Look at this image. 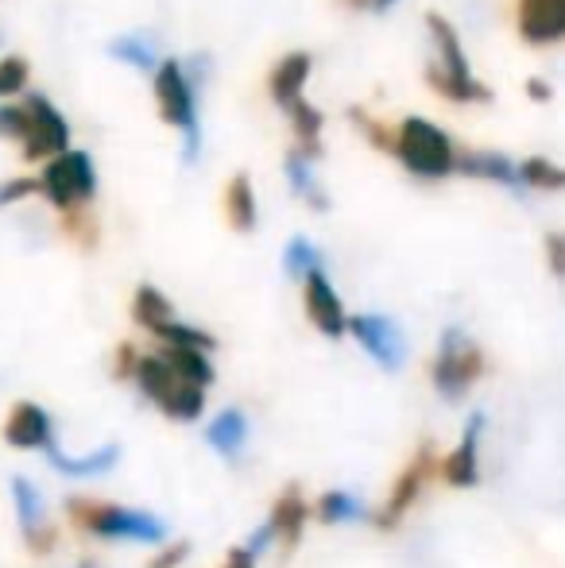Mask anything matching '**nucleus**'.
Wrapping results in <instances>:
<instances>
[{"instance_id":"obj_1","label":"nucleus","mask_w":565,"mask_h":568,"mask_svg":"<svg viewBox=\"0 0 565 568\" xmlns=\"http://www.w3.org/2000/svg\"><path fill=\"white\" fill-rule=\"evenodd\" d=\"M426 36L434 43V62L426 67V85L450 105H492V85L473 74V62L450 16L426 12Z\"/></svg>"},{"instance_id":"obj_2","label":"nucleus","mask_w":565,"mask_h":568,"mask_svg":"<svg viewBox=\"0 0 565 568\" xmlns=\"http://www.w3.org/2000/svg\"><path fill=\"white\" fill-rule=\"evenodd\" d=\"M151 98H155L159 120L179 132V155L186 166L202 159L205 132H202V90L190 82L182 59H163L151 74Z\"/></svg>"},{"instance_id":"obj_3","label":"nucleus","mask_w":565,"mask_h":568,"mask_svg":"<svg viewBox=\"0 0 565 568\" xmlns=\"http://www.w3.org/2000/svg\"><path fill=\"white\" fill-rule=\"evenodd\" d=\"M387 155L418 182H445L457 174V155L461 148L453 143V135L442 124H434L430 116H403L395 124L392 151Z\"/></svg>"},{"instance_id":"obj_4","label":"nucleus","mask_w":565,"mask_h":568,"mask_svg":"<svg viewBox=\"0 0 565 568\" xmlns=\"http://www.w3.org/2000/svg\"><path fill=\"white\" fill-rule=\"evenodd\" d=\"M36 179H39V197L59 217L90 210L93 197H98V163L82 148H67L47 159V163H39Z\"/></svg>"},{"instance_id":"obj_5","label":"nucleus","mask_w":565,"mask_h":568,"mask_svg":"<svg viewBox=\"0 0 565 568\" xmlns=\"http://www.w3.org/2000/svg\"><path fill=\"white\" fill-rule=\"evenodd\" d=\"M67 515L78 530L93 534V538H109V541H143V546H155L167 538V526L159 523L148 510H132V507H117V503H101V499H70Z\"/></svg>"},{"instance_id":"obj_6","label":"nucleus","mask_w":565,"mask_h":568,"mask_svg":"<svg viewBox=\"0 0 565 568\" xmlns=\"http://www.w3.org/2000/svg\"><path fill=\"white\" fill-rule=\"evenodd\" d=\"M132 379H137V387L143 390V398H151L167 418H174V422H198L202 418L205 387L182 379V375L167 364L163 352H148V356H140L137 375H132Z\"/></svg>"},{"instance_id":"obj_7","label":"nucleus","mask_w":565,"mask_h":568,"mask_svg":"<svg viewBox=\"0 0 565 568\" xmlns=\"http://www.w3.org/2000/svg\"><path fill=\"white\" fill-rule=\"evenodd\" d=\"M481 375H484V352L461 329H445L442 344H437L434 367H430V379L442 390V398H461Z\"/></svg>"},{"instance_id":"obj_8","label":"nucleus","mask_w":565,"mask_h":568,"mask_svg":"<svg viewBox=\"0 0 565 568\" xmlns=\"http://www.w3.org/2000/svg\"><path fill=\"white\" fill-rule=\"evenodd\" d=\"M23 109H28V135L20 143L23 163H47L51 155L70 148V120L59 113L47 93H23Z\"/></svg>"},{"instance_id":"obj_9","label":"nucleus","mask_w":565,"mask_h":568,"mask_svg":"<svg viewBox=\"0 0 565 568\" xmlns=\"http://www.w3.org/2000/svg\"><path fill=\"white\" fill-rule=\"evenodd\" d=\"M349 333H353L356 344H361L384 372H400L403 359H407L403 329L387 314H353L349 317Z\"/></svg>"},{"instance_id":"obj_10","label":"nucleus","mask_w":565,"mask_h":568,"mask_svg":"<svg viewBox=\"0 0 565 568\" xmlns=\"http://www.w3.org/2000/svg\"><path fill=\"white\" fill-rule=\"evenodd\" d=\"M302 310H306L310 325H314L322 337H345L349 333L345 302H341L337 286L330 283L325 267L310 271V275L302 278Z\"/></svg>"},{"instance_id":"obj_11","label":"nucleus","mask_w":565,"mask_h":568,"mask_svg":"<svg viewBox=\"0 0 565 568\" xmlns=\"http://www.w3.org/2000/svg\"><path fill=\"white\" fill-rule=\"evenodd\" d=\"M515 31L527 47L565 43V0H515Z\"/></svg>"},{"instance_id":"obj_12","label":"nucleus","mask_w":565,"mask_h":568,"mask_svg":"<svg viewBox=\"0 0 565 568\" xmlns=\"http://www.w3.org/2000/svg\"><path fill=\"white\" fill-rule=\"evenodd\" d=\"M314 74V54L310 51H286L283 59L272 62L268 70V98L275 109H291L299 98H306V82Z\"/></svg>"},{"instance_id":"obj_13","label":"nucleus","mask_w":565,"mask_h":568,"mask_svg":"<svg viewBox=\"0 0 565 568\" xmlns=\"http://www.w3.org/2000/svg\"><path fill=\"white\" fill-rule=\"evenodd\" d=\"M457 174L465 179H476V182H492V186H504V190H527L523 186V174H519V163L504 151H488V148H461L457 155Z\"/></svg>"},{"instance_id":"obj_14","label":"nucleus","mask_w":565,"mask_h":568,"mask_svg":"<svg viewBox=\"0 0 565 568\" xmlns=\"http://www.w3.org/2000/svg\"><path fill=\"white\" fill-rule=\"evenodd\" d=\"M12 503H16V515H20V526H23V538L36 554H47L54 546V526L47 523V503L39 495V487L31 479L16 476L12 479Z\"/></svg>"},{"instance_id":"obj_15","label":"nucleus","mask_w":565,"mask_h":568,"mask_svg":"<svg viewBox=\"0 0 565 568\" xmlns=\"http://www.w3.org/2000/svg\"><path fill=\"white\" fill-rule=\"evenodd\" d=\"M283 174H286V186H291V194L299 197L306 210H314V213L330 210V194H325V182H322V174H317V159L314 155L291 148V151H286V159H283Z\"/></svg>"},{"instance_id":"obj_16","label":"nucleus","mask_w":565,"mask_h":568,"mask_svg":"<svg viewBox=\"0 0 565 568\" xmlns=\"http://www.w3.org/2000/svg\"><path fill=\"white\" fill-rule=\"evenodd\" d=\"M54 429H51V414L43 410L39 403H16L8 410L4 422V442L12 449H47L54 442Z\"/></svg>"},{"instance_id":"obj_17","label":"nucleus","mask_w":565,"mask_h":568,"mask_svg":"<svg viewBox=\"0 0 565 568\" xmlns=\"http://www.w3.org/2000/svg\"><path fill=\"white\" fill-rule=\"evenodd\" d=\"M430 453H434V449H430V445H423V449L415 453V460H411V468L403 471L400 479H395L392 495H387L384 510H380V526H395L411 510V503L418 499V491H423V484L430 479V471H434V456H430Z\"/></svg>"},{"instance_id":"obj_18","label":"nucleus","mask_w":565,"mask_h":568,"mask_svg":"<svg viewBox=\"0 0 565 568\" xmlns=\"http://www.w3.org/2000/svg\"><path fill=\"white\" fill-rule=\"evenodd\" d=\"M109 59L121 62V67L137 70V74L151 78L159 70V62L167 59L163 51H159V39L151 36V31H121V36L109 39Z\"/></svg>"},{"instance_id":"obj_19","label":"nucleus","mask_w":565,"mask_h":568,"mask_svg":"<svg viewBox=\"0 0 565 568\" xmlns=\"http://www.w3.org/2000/svg\"><path fill=\"white\" fill-rule=\"evenodd\" d=\"M221 210H225V221L233 232H256L260 225V202H256V186H252L249 171H236L233 179L225 182V197H221Z\"/></svg>"},{"instance_id":"obj_20","label":"nucleus","mask_w":565,"mask_h":568,"mask_svg":"<svg viewBox=\"0 0 565 568\" xmlns=\"http://www.w3.org/2000/svg\"><path fill=\"white\" fill-rule=\"evenodd\" d=\"M286 124H291V140L299 151H306V155L322 159L325 143H322V132H325V116L322 109L314 105V101L299 98L291 109H286Z\"/></svg>"},{"instance_id":"obj_21","label":"nucleus","mask_w":565,"mask_h":568,"mask_svg":"<svg viewBox=\"0 0 565 568\" xmlns=\"http://www.w3.org/2000/svg\"><path fill=\"white\" fill-rule=\"evenodd\" d=\"M306 515H310V507H306V499H302L299 487H286V491L280 495V499H275L272 518H268V523H272L275 538H280L286 549L299 546L302 526H306Z\"/></svg>"},{"instance_id":"obj_22","label":"nucleus","mask_w":565,"mask_h":568,"mask_svg":"<svg viewBox=\"0 0 565 568\" xmlns=\"http://www.w3.org/2000/svg\"><path fill=\"white\" fill-rule=\"evenodd\" d=\"M476 437H481V414L468 422L461 445L450 453V460L442 464V476L450 479L453 487H473L476 476H481V468H476Z\"/></svg>"},{"instance_id":"obj_23","label":"nucleus","mask_w":565,"mask_h":568,"mask_svg":"<svg viewBox=\"0 0 565 568\" xmlns=\"http://www.w3.org/2000/svg\"><path fill=\"white\" fill-rule=\"evenodd\" d=\"M117 456H121L117 445H105V449H98L90 456H70V453H62L54 442L47 445V460H51L59 471H67V476H105V471L117 464Z\"/></svg>"},{"instance_id":"obj_24","label":"nucleus","mask_w":565,"mask_h":568,"mask_svg":"<svg viewBox=\"0 0 565 568\" xmlns=\"http://www.w3.org/2000/svg\"><path fill=\"white\" fill-rule=\"evenodd\" d=\"M171 317H174V306L159 286H151V283L137 286V294H132V322H137L140 329L155 333L159 325L171 322Z\"/></svg>"},{"instance_id":"obj_25","label":"nucleus","mask_w":565,"mask_h":568,"mask_svg":"<svg viewBox=\"0 0 565 568\" xmlns=\"http://www.w3.org/2000/svg\"><path fill=\"white\" fill-rule=\"evenodd\" d=\"M205 437H210V445L221 456H236L244 449V442H249V418H244L241 410H221L218 418L210 422Z\"/></svg>"},{"instance_id":"obj_26","label":"nucleus","mask_w":565,"mask_h":568,"mask_svg":"<svg viewBox=\"0 0 565 568\" xmlns=\"http://www.w3.org/2000/svg\"><path fill=\"white\" fill-rule=\"evenodd\" d=\"M167 356V364L182 375V379L198 383V387H210L213 383V364H210V352L205 348H182V344H163L159 348Z\"/></svg>"},{"instance_id":"obj_27","label":"nucleus","mask_w":565,"mask_h":568,"mask_svg":"<svg viewBox=\"0 0 565 568\" xmlns=\"http://www.w3.org/2000/svg\"><path fill=\"white\" fill-rule=\"evenodd\" d=\"M519 174H523V186L538 190V194H562L565 190V166L546 155L519 159Z\"/></svg>"},{"instance_id":"obj_28","label":"nucleus","mask_w":565,"mask_h":568,"mask_svg":"<svg viewBox=\"0 0 565 568\" xmlns=\"http://www.w3.org/2000/svg\"><path fill=\"white\" fill-rule=\"evenodd\" d=\"M317 267H325V260H322V252H317V244L310 236H291L286 240V247H283V271L291 278H306L310 271H317Z\"/></svg>"},{"instance_id":"obj_29","label":"nucleus","mask_w":565,"mask_h":568,"mask_svg":"<svg viewBox=\"0 0 565 568\" xmlns=\"http://www.w3.org/2000/svg\"><path fill=\"white\" fill-rule=\"evenodd\" d=\"M31 82V62L23 54H0V101L23 98Z\"/></svg>"},{"instance_id":"obj_30","label":"nucleus","mask_w":565,"mask_h":568,"mask_svg":"<svg viewBox=\"0 0 565 568\" xmlns=\"http://www.w3.org/2000/svg\"><path fill=\"white\" fill-rule=\"evenodd\" d=\"M159 344H182V348H205L210 352L213 348V337L210 333H202L198 325H186V322H179V317H171V322H163L155 333H151Z\"/></svg>"},{"instance_id":"obj_31","label":"nucleus","mask_w":565,"mask_h":568,"mask_svg":"<svg viewBox=\"0 0 565 568\" xmlns=\"http://www.w3.org/2000/svg\"><path fill=\"white\" fill-rule=\"evenodd\" d=\"M317 518L322 523H356V518H364V507L349 491H325L317 499Z\"/></svg>"},{"instance_id":"obj_32","label":"nucleus","mask_w":565,"mask_h":568,"mask_svg":"<svg viewBox=\"0 0 565 568\" xmlns=\"http://www.w3.org/2000/svg\"><path fill=\"white\" fill-rule=\"evenodd\" d=\"M349 120H353V128L364 135V140L372 143L376 151H392V135H395V124H384V120H376L369 113V109H349Z\"/></svg>"},{"instance_id":"obj_33","label":"nucleus","mask_w":565,"mask_h":568,"mask_svg":"<svg viewBox=\"0 0 565 568\" xmlns=\"http://www.w3.org/2000/svg\"><path fill=\"white\" fill-rule=\"evenodd\" d=\"M28 135V109L23 101H0V140H12L16 148Z\"/></svg>"},{"instance_id":"obj_34","label":"nucleus","mask_w":565,"mask_h":568,"mask_svg":"<svg viewBox=\"0 0 565 568\" xmlns=\"http://www.w3.org/2000/svg\"><path fill=\"white\" fill-rule=\"evenodd\" d=\"M31 194H39V179H36V174H16V179H4V182H0V210L28 202Z\"/></svg>"},{"instance_id":"obj_35","label":"nucleus","mask_w":565,"mask_h":568,"mask_svg":"<svg viewBox=\"0 0 565 568\" xmlns=\"http://www.w3.org/2000/svg\"><path fill=\"white\" fill-rule=\"evenodd\" d=\"M182 67H186V74H190V82L198 85V90H205L210 85V78H213V59L205 51H190V54H182Z\"/></svg>"},{"instance_id":"obj_36","label":"nucleus","mask_w":565,"mask_h":568,"mask_svg":"<svg viewBox=\"0 0 565 568\" xmlns=\"http://www.w3.org/2000/svg\"><path fill=\"white\" fill-rule=\"evenodd\" d=\"M546 263H551L554 278H565V232H551L546 236Z\"/></svg>"},{"instance_id":"obj_37","label":"nucleus","mask_w":565,"mask_h":568,"mask_svg":"<svg viewBox=\"0 0 565 568\" xmlns=\"http://www.w3.org/2000/svg\"><path fill=\"white\" fill-rule=\"evenodd\" d=\"M137 364H140V352L132 348V344H121V348H117V375H121V379H132V375H137Z\"/></svg>"},{"instance_id":"obj_38","label":"nucleus","mask_w":565,"mask_h":568,"mask_svg":"<svg viewBox=\"0 0 565 568\" xmlns=\"http://www.w3.org/2000/svg\"><path fill=\"white\" fill-rule=\"evenodd\" d=\"M345 8H353V12H392L400 0H341Z\"/></svg>"},{"instance_id":"obj_39","label":"nucleus","mask_w":565,"mask_h":568,"mask_svg":"<svg viewBox=\"0 0 565 568\" xmlns=\"http://www.w3.org/2000/svg\"><path fill=\"white\" fill-rule=\"evenodd\" d=\"M268 541H275L272 523H268V526H260V530L252 534V538H249V546H244V549H249V554H264V549H268Z\"/></svg>"},{"instance_id":"obj_40","label":"nucleus","mask_w":565,"mask_h":568,"mask_svg":"<svg viewBox=\"0 0 565 568\" xmlns=\"http://www.w3.org/2000/svg\"><path fill=\"white\" fill-rule=\"evenodd\" d=\"M186 554H190L186 546H174V549H167L163 557H155V561H151V568H174L179 561H186Z\"/></svg>"},{"instance_id":"obj_41","label":"nucleus","mask_w":565,"mask_h":568,"mask_svg":"<svg viewBox=\"0 0 565 568\" xmlns=\"http://www.w3.org/2000/svg\"><path fill=\"white\" fill-rule=\"evenodd\" d=\"M527 93H531V101H538V105H546V101L554 98V90L543 82V78H531V82H527Z\"/></svg>"},{"instance_id":"obj_42","label":"nucleus","mask_w":565,"mask_h":568,"mask_svg":"<svg viewBox=\"0 0 565 568\" xmlns=\"http://www.w3.org/2000/svg\"><path fill=\"white\" fill-rule=\"evenodd\" d=\"M221 568H256V554H249V549H233V554H229V561Z\"/></svg>"},{"instance_id":"obj_43","label":"nucleus","mask_w":565,"mask_h":568,"mask_svg":"<svg viewBox=\"0 0 565 568\" xmlns=\"http://www.w3.org/2000/svg\"><path fill=\"white\" fill-rule=\"evenodd\" d=\"M78 568H98V565H78Z\"/></svg>"}]
</instances>
